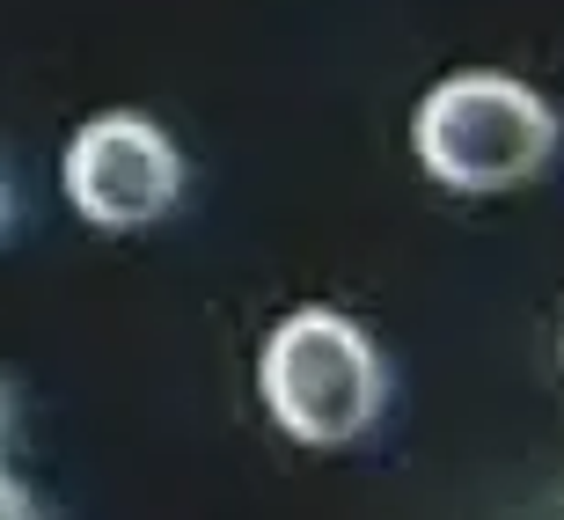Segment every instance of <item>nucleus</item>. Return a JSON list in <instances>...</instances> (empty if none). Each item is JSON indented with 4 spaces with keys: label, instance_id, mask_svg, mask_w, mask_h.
Instances as JSON below:
<instances>
[{
    "label": "nucleus",
    "instance_id": "f03ea898",
    "mask_svg": "<svg viewBox=\"0 0 564 520\" xmlns=\"http://www.w3.org/2000/svg\"><path fill=\"white\" fill-rule=\"evenodd\" d=\"M257 389L264 411L286 425L301 447H345L381 418V375L375 337L337 308H293L286 323H272L264 359H257Z\"/></svg>",
    "mask_w": 564,
    "mask_h": 520
},
{
    "label": "nucleus",
    "instance_id": "39448f33",
    "mask_svg": "<svg viewBox=\"0 0 564 520\" xmlns=\"http://www.w3.org/2000/svg\"><path fill=\"white\" fill-rule=\"evenodd\" d=\"M0 220H8V191H0Z\"/></svg>",
    "mask_w": 564,
    "mask_h": 520
},
{
    "label": "nucleus",
    "instance_id": "7ed1b4c3",
    "mask_svg": "<svg viewBox=\"0 0 564 520\" xmlns=\"http://www.w3.org/2000/svg\"><path fill=\"white\" fill-rule=\"evenodd\" d=\"M59 184L82 220L96 228H147L176 206L184 191V154L169 147V132L140 110H104L66 140Z\"/></svg>",
    "mask_w": 564,
    "mask_h": 520
},
{
    "label": "nucleus",
    "instance_id": "f257e3e1",
    "mask_svg": "<svg viewBox=\"0 0 564 520\" xmlns=\"http://www.w3.org/2000/svg\"><path fill=\"white\" fill-rule=\"evenodd\" d=\"M411 147H419L425 176L447 191H513L557 154V110L513 74L469 66V74L425 88Z\"/></svg>",
    "mask_w": 564,
    "mask_h": 520
},
{
    "label": "nucleus",
    "instance_id": "20e7f679",
    "mask_svg": "<svg viewBox=\"0 0 564 520\" xmlns=\"http://www.w3.org/2000/svg\"><path fill=\"white\" fill-rule=\"evenodd\" d=\"M0 520H44V506L30 499V491H22L8 469H0Z\"/></svg>",
    "mask_w": 564,
    "mask_h": 520
}]
</instances>
